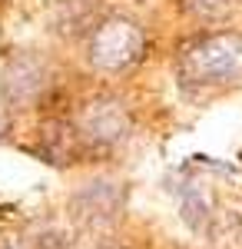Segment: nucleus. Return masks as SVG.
<instances>
[{
	"instance_id": "f8f14e48",
	"label": "nucleus",
	"mask_w": 242,
	"mask_h": 249,
	"mask_svg": "<svg viewBox=\"0 0 242 249\" xmlns=\"http://www.w3.org/2000/svg\"><path fill=\"white\" fill-rule=\"evenodd\" d=\"M0 249H27V239L17 232H7V236H0Z\"/></svg>"
},
{
	"instance_id": "9b49d317",
	"label": "nucleus",
	"mask_w": 242,
	"mask_h": 249,
	"mask_svg": "<svg viewBox=\"0 0 242 249\" xmlns=\"http://www.w3.org/2000/svg\"><path fill=\"white\" fill-rule=\"evenodd\" d=\"M23 239H27V249H70L67 232H60L56 226H37V230L27 232Z\"/></svg>"
},
{
	"instance_id": "4468645a",
	"label": "nucleus",
	"mask_w": 242,
	"mask_h": 249,
	"mask_svg": "<svg viewBox=\"0 0 242 249\" xmlns=\"http://www.w3.org/2000/svg\"><path fill=\"white\" fill-rule=\"evenodd\" d=\"M100 249H116V246H100Z\"/></svg>"
},
{
	"instance_id": "ddd939ff",
	"label": "nucleus",
	"mask_w": 242,
	"mask_h": 249,
	"mask_svg": "<svg viewBox=\"0 0 242 249\" xmlns=\"http://www.w3.org/2000/svg\"><path fill=\"white\" fill-rule=\"evenodd\" d=\"M7 126H10V123H7V113H3V110H0V140H3V136H7Z\"/></svg>"
},
{
	"instance_id": "6e6552de",
	"label": "nucleus",
	"mask_w": 242,
	"mask_h": 249,
	"mask_svg": "<svg viewBox=\"0 0 242 249\" xmlns=\"http://www.w3.org/2000/svg\"><path fill=\"white\" fill-rule=\"evenodd\" d=\"M93 0H50V30L73 37V34H90L93 27Z\"/></svg>"
},
{
	"instance_id": "1a4fd4ad",
	"label": "nucleus",
	"mask_w": 242,
	"mask_h": 249,
	"mask_svg": "<svg viewBox=\"0 0 242 249\" xmlns=\"http://www.w3.org/2000/svg\"><path fill=\"white\" fill-rule=\"evenodd\" d=\"M206 236L219 249H242V206H225L212 213Z\"/></svg>"
},
{
	"instance_id": "f257e3e1",
	"label": "nucleus",
	"mask_w": 242,
	"mask_h": 249,
	"mask_svg": "<svg viewBox=\"0 0 242 249\" xmlns=\"http://www.w3.org/2000/svg\"><path fill=\"white\" fill-rule=\"evenodd\" d=\"M179 77L189 87H219L242 80V34L209 30L179 47Z\"/></svg>"
},
{
	"instance_id": "423d86ee",
	"label": "nucleus",
	"mask_w": 242,
	"mask_h": 249,
	"mask_svg": "<svg viewBox=\"0 0 242 249\" xmlns=\"http://www.w3.org/2000/svg\"><path fill=\"white\" fill-rule=\"evenodd\" d=\"M34 153L43 163L63 170V166H73L76 160H83L86 146H83V140L76 133L73 120H47V123H40V130H37Z\"/></svg>"
},
{
	"instance_id": "f03ea898",
	"label": "nucleus",
	"mask_w": 242,
	"mask_h": 249,
	"mask_svg": "<svg viewBox=\"0 0 242 249\" xmlns=\"http://www.w3.org/2000/svg\"><path fill=\"white\" fill-rule=\"evenodd\" d=\"M146 53V34L133 17L110 14L96 20L86 34V60L100 73H116L126 70Z\"/></svg>"
},
{
	"instance_id": "7ed1b4c3",
	"label": "nucleus",
	"mask_w": 242,
	"mask_h": 249,
	"mask_svg": "<svg viewBox=\"0 0 242 249\" xmlns=\"http://www.w3.org/2000/svg\"><path fill=\"white\" fill-rule=\"evenodd\" d=\"M73 126L86 153H110L116 146H123L133 133V116L130 110L116 100V96H90L80 103V110L73 116Z\"/></svg>"
},
{
	"instance_id": "9d476101",
	"label": "nucleus",
	"mask_w": 242,
	"mask_h": 249,
	"mask_svg": "<svg viewBox=\"0 0 242 249\" xmlns=\"http://www.w3.org/2000/svg\"><path fill=\"white\" fill-rule=\"evenodd\" d=\"M236 3H239V0H179V7L186 10L189 17L206 20V23L229 17V14L236 10Z\"/></svg>"
},
{
	"instance_id": "0eeeda50",
	"label": "nucleus",
	"mask_w": 242,
	"mask_h": 249,
	"mask_svg": "<svg viewBox=\"0 0 242 249\" xmlns=\"http://www.w3.org/2000/svg\"><path fill=\"white\" fill-rule=\"evenodd\" d=\"M176 199H179V213L186 219L189 230L206 232L209 223H212V213H216V203H212V193L203 179L196 176H186L179 186H176Z\"/></svg>"
},
{
	"instance_id": "39448f33",
	"label": "nucleus",
	"mask_w": 242,
	"mask_h": 249,
	"mask_svg": "<svg viewBox=\"0 0 242 249\" xmlns=\"http://www.w3.org/2000/svg\"><path fill=\"white\" fill-rule=\"evenodd\" d=\"M126 213V186L110 176H96L70 196V219L83 232H110Z\"/></svg>"
},
{
	"instance_id": "20e7f679",
	"label": "nucleus",
	"mask_w": 242,
	"mask_h": 249,
	"mask_svg": "<svg viewBox=\"0 0 242 249\" xmlns=\"http://www.w3.org/2000/svg\"><path fill=\"white\" fill-rule=\"evenodd\" d=\"M53 83V70L37 50H14L0 63V103L14 113L37 107Z\"/></svg>"
}]
</instances>
